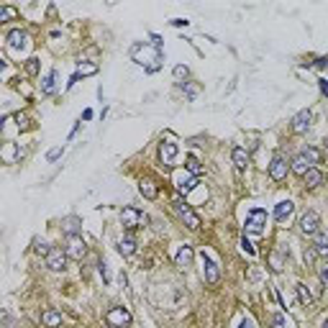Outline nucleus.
<instances>
[{
  "label": "nucleus",
  "mask_w": 328,
  "mask_h": 328,
  "mask_svg": "<svg viewBox=\"0 0 328 328\" xmlns=\"http://www.w3.org/2000/svg\"><path fill=\"white\" fill-rule=\"evenodd\" d=\"M54 79H57V72L52 69V72L44 77V82H41V90H44V95H52V93H54Z\"/></svg>",
  "instance_id": "28"
},
{
  "label": "nucleus",
  "mask_w": 328,
  "mask_h": 328,
  "mask_svg": "<svg viewBox=\"0 0 328 328\" xmlns=\"http://www.w3.org/2000/svg\"><path fill=\"white\" fill-rule=\"evenodd\" d=\"M308 170H310V164L303 159V154H298V156L293 159V172H295V175H300V177H305V172H308Z\"/></svg>",
  "instance_id": "24"
},
{
  "label": "nucleus",
  "mask_w": 328,
  "mask_h": 328,
  "mask_svg": "<svg viewBox=\"0 0 328 328\" xmlns=\"http://www.w3.org/2000/svg\"><path fill=\"white\" fill-rule=\"evenodd\" d=\"M320 328H328V318H325V320H323V323H320Z\"/></svg>",
  "instance_id": "41"
},
{
  "label": "nucleus",
  "mask_w": 328,
  "mask_h": 328,
  "mask_svg": "<svg viewBox=\"0 0 328 328\" xmlns=\"http://www.w3.org/2000/svg\"><path fill=\"white\" fill-rule=\"evenodd\" d=\"M185 167H187V172H190L192 177H197V175L202 172V164H200V159H197V156H192V154L187 156V161H185Z\"/></svg>",
  "instance_id": "26"
},
{
  "label": "nucleus",
  "mask_w": 328,
  "mask_h": 328,
  "mask_svg": "<svg viewBox=\"0 0 328 328\" xmlns=\"http://www.w3.org/2000/svg\"><path fill=\"white\" fill-rule=\"evenodd\" d=\"M16 120H18V126H21V129H23V131H26V129H28V126H31V123H28V118H26V115H21V113H18V115H16Z\"/></svg>",
  "instance_id": "34"
},
{
  "label": "nucleus",
  "mask_w": 328,
  "mask_h": 328,
  "mask_svg": "<svg viewBox=\"0 0 328 328\" xmlns=\"http://www.w3.org/2000/svg\"><path fill=\"white\" fill-rule=\"evenodd\" d=\"M318 277H320L323 284H328V262H323V264L318 267Z\"/></svg>",
  "instance_id": "31"
},
{
  "label": "nucleus",
  "mask_w": 328,
  "mask_h": 328,
  "mask_svg": "<svg viewBox=\"0 0 328 328\" xmlns=\"http://www.w3.org/2000/svg\"><path fill=\"white\" fill-rule=\"evenodd\" d=\"M267 226V211L254 208L249 216H246V233H262Z\"/></svg>",
  "instance_id": "5"
},
{
  "label": "nucleus",
  "mask_w": 328,
  "mask_h": 328,
  "mask_svg": "<svg viewBox=\"0 0 328 328\" xmlns=\"http://www.w3.org/2000/svg\"><path fill=\"white\" fill-rule=\"evenodd\" d=\"M195 185H197V177H182L180 180V185H177V190H180V195H187V192H192L195 190Z\"/></svg>",
  "instance_id": "27"
},
{
  "label": "nucleus",
  "mask_w": 328,
  "mask_h": 328,
  "mask_svg": "<svg viewBox=\"0 0 328 328\" xmlns=\"http://www.w3.org/2000/svg\"><path fill=\"white\" fill-rule=\"evenodd\" d=\"M62 228H64L67 236H77V233H79V218H74V216L64 218V221H62Z\"/></svg>",
  "instance_id": "22"
},
{
  "label": "nucleus",
  "mask_w": 328,
  "mask_h": 328,
  "mask_svg": "<svg viewBox=\"0 0 328 328\" xmlns=\"http://www.w3.org/2000/svg\"><path fill=\"white\" fill-rule=\"evenodd\" d=\"M293 213H295V205H293L290 200H282V202H277V208H274V218H277L279 223H287Z\"/></svg>",
  "instance_id": "12"
},
{
  "label": "nucleus",
  "mask_w": 328,
  "mask_h": 328,
  "mask_svg": "<svg viewBox=\"0 0 328 328\" xmlns=\"http://www.w3.org/2000/svg\"><path fill=\"white\" fill-rule=\"evenodd\" d=\"M41 323L49 325V328H57V325H62V313H57V310H47L44 315H41Z\"/></svg>",
  "instance_id": "20"
},
{
  "label": "nucleus",
  "mask_w": 328,
  "mask_h": 328,
  "mask_svg": "<svg viewBox=\"0 0 328 328\" xmlns=\"http://www.w3.org/2000/svg\"><path fill=\"white\" fill-rule=\"evenodd\" d=\"M303 180H305V185H308V187H320V185H323V180H325V175H323L320 170L310 167V170L305 172V177H303Z\"/></svg>",
  "instance_id": "17"
},
{
  "label": "nucleus",
  "mask_w": 328,
  "mask_h": 328,
  "mask_svg": "<svg viewBox=\"0 0 328 328\" xmlns=\"http://www.w3.org/2000/svg\"><path fill=\"white\" fill-rule=\"evenodd\" d=\"M231 156H233V164H236V170H238V172H243L246 167H249V154H246V149L236 146Z\"/></svg>",
  "instance_id": "16"
},
{
  "label": "nucleus",
  "mask_w": 328,
  "mask_h": 328,
  "mask_svg": "<svg viewBox=\"0 0 328 328\" xmlns=\"http://www.w3.org/2000/svg\"><path fill=\"white\" fill-rule=\"evenodd\" d=\"M295 290H298V295H300V303L308 305V308H313V295H310V290H308V284H305V282H298Z\"/></svg>",
  "instance_id": "21"
},
{
  "label": "nucleus",
  "mask_w": 328,
  "mask_h": 328,
  "mask_svg": "<svg viewBox=\"0 0 328 328\" xmlns=\"http://www.w3.org/2000/svg\"><path fill=\"white\" fill-rule=\"evenodd\" d=\"M120 223L126 226L129 231H134V228H141L146 223V216L139 208H123L120 211Z\"/></svg>",
  "instance_id": "4"
},
{
  "label": "nucleus",
  "mask_w": 328,
  "mask_h": 328,
  "mask_svg": "<svg viewBox=\"0 0 328 328\" xmlns=\"http://www.w3.org/2000/svg\"><path fill=\"white\" fill-rule=\"evenodd\" d=\"M300 154H303V159H305L308 164H318V161H320V156H323V154H320L315 146H305Z\"/></svg>",
  "instance_id": "25"
},
{
  "label": "nucleus",
  "mask_w": 328,
  "mask_h": 328,
  "mask_svg": "<svg viewBox=\"0 0 328 328\" xmlns=\"http://www.w3.org/2000/svg\"><path fill=\"white\" fill-rule=\"evenodd\" d=\"M175 77H177V79L187 77V67H182V64H180V67H175Z\"/></svg>",
  "instance_id": "35"
},
{
  "label": "nucleus",
  "mask_w": 328,
  "mask_h": 328,
  "mask_svg": "<svg viewBox=\"0 0 328 328\" xmlns=\"http://www.w3.org/2000/svg\"><path fill=\"white\" fill-rule=\"evenodd\" d=\"M67 252H62V249H57V246H54V249L47 254V267L52 269V272H62V269H67Z\"/></svg>",
  "instance_id": "6"
},
{
  "label": "nucleus",
  "mask_w": 328,
  "mask_h": 328,
  "mask_svg": "<svg viewBox=\"0 0 328 328\" xmlns=\"http://www.w3.org/2000/svg\"><path fill=\"white\" fill-rule=\"evenodd\" d=\"M105 323L110 328H126V325H131V313L126 308H110L105 313Z\"/></svg>",
  "instance_id": "3"
},
{
  "label": "nucleus",
  "mask_w": 328,
  "mask_h": 328,
  "mask_svg": "<svg viewBox=\"0 0 328 328\" xmlns=\"http://www.w3.org/2000/svg\"><path fill=\"white\" fill-rule=\"evenodd\" d=\"M272 328H284V318H282V315H274V318H272Z\"/></svg>",
  "instance_id": "36"
},
{
  "label": "nucleus",
  "mask_w": 328,
  "mask_h": 328,
  "mask_svg": "<svg viewBox=\"0 0 328 328\" xmlns=\"http://www.w3.org/2000/svg\"><path fill=\"white\" fill-rule=\"evenodd\" d=\"M238 328H257V325H254V320H252V318H243V320L238 323Z\"/></svg>",
  "instance_id": "38"
},
{
  "label": "nucleus",
  "mask_w": 328,
  "mask_h": 328,
  "mask_svg": "<svg viewBox=\"0 0 328 328\" xmlns=\"http://www.w3.org/2000/svg\"><path fill=\"white\" fill-rule=\"evenodd\" d=\"M8 47H11L13 52H26V49H28V33L21 31V28L11 31V33H8Z\"/></svg>",
  "instance_id": "9"
},
{
  "label": "nucleus",
  "mask_w": 328,
  "mask_h": 328,
  "mask_svg": "<svg viewBox=\"0 0 328 328\" xmlns=\"http://www.w3.org/2000/svg\"><path fill=\"white\" fill-rule=\"evenodd\" d=\"M118 252H120L123 257L136 254V241H134V236H123V238L118 241Z\"/></svg>",
  "instance_id": "19"
},
{
  "label": "nucleus",
  "mask_w": 328,
  "mask_h": 328,
  "mask_svg": "<svg viewBox=\"0 0 328 328\" xmlns=\"http://www.w3.org/2000/svg\"><path fill=\"white\" fill-rule=\"evenodd\" d=\"M159 156H161L164 164H172V161L177 159V144H175V141H161V146H159Z\"/></svg>",
  "instance_id": "15"
},
{
  "label": "nucleus",
  "mask_w": 328,
  "mask_h": 328,
  "mask_svg": "<svg viewBox=\"0 0 328 328\" xmlns=\"http://www.w3.org/2000/svg\"><path fill=\"white\" fill-rule=\"evenodd\" d=\"M62 151H64V149H52V151H49V161L59 159V156H62Z\"/></svg>",
  "instance_id": "39"
},
{
  "label": "nucleus",
  "mask_w": 328,
  "mask_h": 328,
  "mask_svg": "<svg viewBox=\"0 0 328 328\" xmlns=\"http://www.w3.org/2000/svg\"><path fill=\"white\" fill-rule=\"evenodd\" d=\"M36 252L38 254H49L52 249H49V243H36Z\"/></svg>",
  "instance_id": "37"
},
{
  "label": "nucleus",
  "mask_w": 328,
  "mask_h": 328,
  "mask_svg": "<svg viewBox=\"0 0 328 328\" xmlns=\"http://www.w3.org/2000/svg\"><path fill=\"white\" fill-rule=\"evenodd\" d=\"M95 72H98V64H79L69 85H74V82H77V77H88V74H95Z\"/></svg>",
  "instance_id": "23"
},
{
  "label": "nucleus",
  "mask_w": 328,
  "mask_h": 328,
  "mask_svg": "<svg viewBox=\"0 0 328 328\" xmlns=\"http://www.w3.org/2000/svg\"><path fill=\"white\" fill-rule=\"evenodd\" d=\"M26 72H28V74H38V59H36V57L26 62Z\"/></svg>",
  "instance_id": "30"
},
{
  "label": "nucleus",
  "mask_w": 328,
  "mask_h": 328,
  "mask_svg": "<svg viewBox=\"0 0 328 328\" xmlns=\"http://www.w3.org/2000/svg\"><path fill=\"white\" fill-rule=\"evenodd\" d=\"M16 16H18V11L13 6H3V8H0V21H13Z\"/></svg>",
  "instance_id": "29"
},
{
  "label": "nucleus",
  "mask_w": 328,
  "mask_h": 328,
  "mask_svg": "<svg viewBox=\"0 0 328 328\" xmlns=\"http://www.w3.org/2000/svg\"><path fill=\"white\" fill-rule=\"evenodd\" d=\"M310 120H313V113H310V110H300V113L293 118V131H295V134H305L308 126H310Z\"/></svg>",
  "instance_id": "11"
},
{
  "label": "nucleus",
  "mask_w": 328,
  "mask_h": 328,
  "mask_svg": "<svg viewBox=\"0 0 328 328\" xmlns=\"http://www.w3.org/2000/svg\"><path fill=\"white\" fill-rule=\"evenodd\" d=\"M200 264H202V279L208 282V284H216L218 279H221V269H218V264H216V259L211 257V254H200Z\"/></svg>",
  "instance_id": "2"
},
{
  "label": "nucleus",
  "mask_w": 328,
  "mask_h": 328,
  "mask_svg": "<svg viewBox=\"0 0 328 328\" xmlns=\"http://www.w3.org/2000/svg\"><path fill=\"white\" fill-rule=\"evenodd\" d=\"M172 208H175V213L185 221V226H187V228H192V231H197V228H200V218L195 216V211L190 208V205H187L182 197H175V200H172Z\"/></svg>",
  "instance_id": "1"
},
{
  "label": "nucleus",
  "mask_w": 328,
  "mask_h": 328,
  "mask_svg": "<svg viewBox=\"0 0 328 328\" xmlns=\"http://www.w3.org/2000/svg\"><path fill=\"white\" fill-rule=\"evenodd\" d=\"M313 252L318 254V257H328V236L325 233H315V241H313Z\"/></svg>",
  "instance_id": "18"
},
{
  "label": "nucleus",
  "mask_w": 328,
  "mask_h": 328,
  "mask_svg": "<svg viewBox=\"0 0 328 328\" xmlns=\"http://www.w3.org/2000/svg\"><path fill=\"white\" fill-rule=\"evenodd\" d=\"M64 252H67L69 259H82V257H85V252H88V246H85V241H82L79 236H69Z\"/></svg>",
  "instance_id": "8"
},
{
  "label": "nucleus",
  "mask_w": 328,
  "mask_h": 328,
  "mask_svg": "<svg viewBox=\"0 0 328 328\" xmlns=\"http://www.w3.org/2000/svg\"><path fill=\"white\" fill-rule=\"evenodd\" d=\"M320 90H323V95L328 98V82H325V79H320Z\"/></svg>",
  "instance_id": "40"
},
{
  "label": "nucleus",
  "mask_w": 328,
  "mask_h": 328,
  "mask_svg": "<svg viewBox=\"0 0 328 328\" xmlns=\"http://www.w3.org/2000/svg\"><path fill=\"white\" fill-rule=\"evenodd\" d=\"M241 249H243V252H246V254H249V257H254V246H252V243H249V238H246V236H243V238H241Z\"/></svg>",
  "instance_id": "32"
},
{
  "label": "nucleus",
  "mask_w": 328,
  "mask_h": 328,
  "mask_svg": "<svg viewBox=\"0 0 328 328\" xmlns=\"http://www.w3.org/2000/svg\"><path fill=\"white\" fill-rule=\"evenodd\" d=\"M287 170H290V167H287V159L274 156V159H272V164H269V177L279 182V180H284V177H287Z\"/></svg>",
  "instance_id": "10"
},
{
  "label": "nucleus",
  "mask_w": 328,
  "mask_h": 328,
  "mask_svg": "<svg viewBox=\"0 0 328 328\" xmlns=\"http://www.w3.org/2000/svg\"><path fill=\"white\" fill-rule=\"evenodd\" d=\"M182 90H185V95H187V98H195V95L200 93V88H197V85H182Z\"/></svg>",
  "instance_id": "33"
},
{
  "label": "nucleus",
  "mask_w": 328,
  "mask_h": 328,
  "mask_svg": "<svg viewBox=\"0 0 328 328\" xmlns=\"http://www.w3.org/2000/svg\"><path fill=\"white\" fill-rule=\"evenodd\" d=\"M192 257H195L192 246H180L177 254H175V264H177L180 269H187V267L192 264Z\"/></svg>",
  "instance_id": "13"
},
{
  "label": "nucleus",
  "mask_w": 328,
  "mask_h": 328,
  "mask_svg": "<svg viewBox=\"0 0 328 328\" xmlns=\"http://www.w3.org/2000/svg\"><path fill=\"white\" fill-rule=\"evenodd\" d=\"M318 228H320V216H318L315 211H308V213L300 218V231H303L305 236H315Z\"/></svg>",
  "instance_id": "7"
},
{
  "label": "nucleus",
  "mask_w": 328,
  "mask_h": 328,
  "mask_svg": "<svg viewBox=\"0 0 328 328\" xmlns=\"http://www.w3.org/2000/svg\"><path fill=\"white\" fill-rule=\"evenodd\" d=\"M139 190H141V195L146 200H156V195H159V187H156V182L151 177H141L139 180Z\"/></svg>",
  "instance_id": "14"
}]
</instances>
